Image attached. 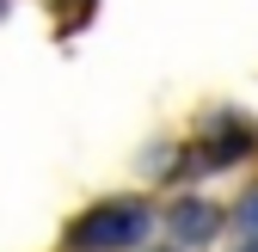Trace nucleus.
I'll list each match as a JSON object with an SVG mask.
<instances>
[{
    "label": "nucleus",
    "instance_id": "nucleus-1",
    "mask_svg": "<svg viewBox=\"0 0 258 252\" xmlns=\"http://www.w3.org/2000/svg\"><path fill=\"white\" fill-rule=\"evenodd\" d=\"M148 228H154L148 203L123 197V203H99L92 215H80L74 222V246H86V252H129V246L148 240Z\"/></svg>",
    "mask_w": 258,
    "mask_h": 252
},
{
    "label": "nucleus",
    "instance_id": "nucleus-2",
    "mask_svg": "<svg viewBox=\"0 0 258 252\" xmlns=\"http://www.w3.org/2000/svg\"><path fill=\"white\" fill-rule=\"evenodd\" d=\"M215 228H221V215H215L209 203H178V209H172V234H178V240H209Z\"/></svg>",
    "mask_w": 258,
    "mask_h": 252
},
{
    "label": "nucleus",
    "instance_id": "nucleus-4",
    "mask_svg": "<svg viewBox=\"0 0 258 252\" xmlns=\"http://www.w3.org/2000/svg\"><path fill=\"white\" fill-rule=\"evenodd\" d=\"M246 252H258V240H252V246H246Z\"/></svg>",
    "mask_w": 258,
    "mask_h": 252
},
{
    "label": "nucleus",
    "instance_id": "nucleus-3",
    "mask_svg": "<svg viewBox=\"0 0 258 252\" xmlns=\"http://www.w3.org/2000/svg\"><path fill=\"white\" fill-rule=\"evenodd\" d=\"M240 228H246V234H258V191L240 203Z\"/></svg>",
    "mask_w": 258,
    "mask_h": 252
}]
</instances>
